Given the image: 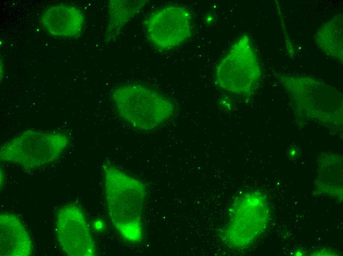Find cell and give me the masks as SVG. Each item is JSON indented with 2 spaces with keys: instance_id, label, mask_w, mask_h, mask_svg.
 I'll return each mask as SVG.
<instances>
[{
  "instance_id": "1",
  "label": "cell",
  "mask_w": 343,
  "mask_h": 256,
  "mask_svg": "<svg viewBox=\"0 0 343 256\" xmlns=\"http://www.w3.org/2000/svg\"><path fill=\"white\" fill-rule=\"evenodd\" d=\"M102 168L107 207L113 225L127 240L139 242L142 235L144 185L109 162L104 163Z\"/></svg>"
},
{
  "instance_id": "2",
  "label": "cell",
  "mask_w": 343,
  "mask_h": 256,
  "mask_svg": "<svg viewBox=\"0 0 343 256\" xmlns=\"http://www.w3.org/2000/svg\"><path fill=\"white\" fill-rule=\"evenodd\" d=\"M113 107L127 125L148 132L160 127L172 116L174 105L164 95L138 83L122 84L112 91Z\"/></svg>"
},
{
  "instance_id": "3",
  "label": "cell",
  "mask_w": 343,
  "mask_h": 256,
  "mask_svg": "<svg viewBox=\"0 0 343 256\" xmlns=\"http://www.w3.org/2000/svg\"><path fill=\"white\" fill-rule=\"evenodd\" d=\"M70 143L64 132L27 129L1 146L0 160L34 170L58 160Z\"/></svg>"
},
{
  "instance_id": "4",
  "label": "cell",
  "mask_w": 343,
  "mask_h": 256,
  "mask_svg": "<svg viewBox=\"0 0 343 256\" xmlns=\"http://www.w3.org/2000/svg\"><path fill=\"white\" fill-rule=\"evenodd\" d=\"M269 215L267 202L261 193H243L231 205L228 220L220 231L219 237L231 248H245L264 231Z\"/></svg>"
},
{
  "instance_id": "5",
  "label": "cell",
  "mask_w": 343,
  "mask_h": 256,
  "mask_svg": "<svg viewBox=\"0 0 343 256\" xmlns=\"http://www.w3.org/2000/svg\"><path fill=\"white\" fill-rule=\"evenodd\" d=\"M261 70L257 56L249 38L241 37L216 65V85L228 93L248 95L257 88Z\"/></svg>"
},
{
  "instance_id": "6",
  "label": "cell",
  "mask_w": 343,
  "mask_h": 256,
  "mask_svg": "<svg viewBox=\"0 0 343 256\" xmlns=\"http://www.w3.org/2000/svg\"><path fill=\"white\" fill-rule=\"evenodd\" d=\"M191 14L185 7L167 6L152 14L145 21L147 37L156 48L169 50L187 40L192 31Z\"/></svg>"
},
{
  "instance_id": "7",
  "label": "cell",
  "mask_w": 343,
  "mask_h": 256,
  "mask_svg": "<svg viewBox=\"0 0 343 256\" xmlns=\"http://www.w3.org/2000/svg\"><path fill=\"white\" fill-rule=\"evenodd\" d=\"M55 230L62 250L69 256L96 254L94 241L85 216L78 206L68 204L58 212Z\"/></svg>"
},
{
  "instance_id": "8",
  "label": "cell",
  "mask_w": 343,
  "mask_h": 256,
  "mask_svg": "<svg viewBox=\"0 0 343 256\" xmlns=\"http://www.w3.org/2000/svg\"><path fill=\"white\" fill-rule=\"evenodd\" d=\"M40 22L43 29L51 36L73 38L80 34L85 18L78 8L58 4L47 8L41 15Z\"/></svg>"
},
{
  "instance_id": "9",
  "label": "cell",
  "mask_w": 343,
  "mask_h": 256,
  "mask_svg": "<svg viewBox=\"0 0 343 256\" xmlns=\"http://www.w3.org/2000/svg\"><path fill=\"white\" fill-rule=\"evenodd\" d=\"M0 256H28L32 253L31 238L24 225L15 215H0Z\"/></svg>"
},
{
  "instance_id": "10",
  "label": "cell",
  "mask_w": 343,
  "mask_h": 256,
  "mask_svg": "<svg viewBox=\"0 0 343 256\" xmlns=\"http://www.w3.org/2000/svg\"><path fill=\"white\" fill-rule=\"evenodd\" d=\"M147 2L146 0H110L105 41L111 42L116 39L123 28L143 9Z\"/></svg>"
},
{
  "instance_id": "11",
  "label": "cell",
  "mask_w": 343,
  "mask_h": 256,
  "mask_svg": "<svg viewBox=\"0 0 343 256\" xmlns=\"http://www.w3.org/2000/svg\"><path fill=\"white\" fill-rule=\"evenodd\" d=\"M4 175L3 174V171H0V179H1L0 184H1H1H3V180H4Z\"/></svg>"
}]
</instances>
